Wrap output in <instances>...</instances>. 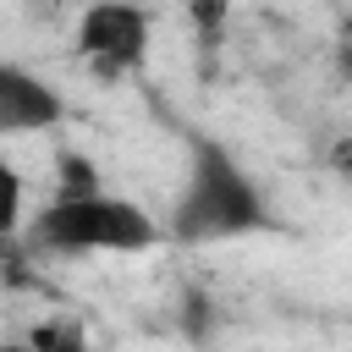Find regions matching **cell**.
<instances>
[{"mask_svg":"<svg viewBox=\"0 0 352 352\" xmlns=\"http://www.w3.org/2000/svg\"><path fill=\"white\" fill-rule=\"evenodd\" d=\"M336 72L352 77V33H341V44H336Z\"/></svg>","mask_w":352,"mask_h":352,"instance_id":"ba28073f","label":"cell"},{"mask_svg":"<svg viewBox=\"0 0 352 352\" xmlns=\"http://www.w3.org/2000/svg\"><path fill=\"white\" fill-rule=\"evenodd\" d=\"M55 170H60V176H55V198H88V192H104L94 160H82V154H60Z\"/></svg>","mask_w":352,"mask_h":352,"instance_id":"5b68a950","label":"cell"},{"mask_svg":"<svg viewBox=\"0 0 352 352\" xmlns=\"http://www.w3.org/2000/svg\"><path fill=\"white\" fill-rule=\"evenodd\" d=\"M0 187H6V214H0V226H6V236L16 242V231H22V176H16V165H0Z\"/></svg>","mask_w":352,"mask_h":352,"instance_id":"52a82bcc","label":"cell"},{"mask_svg":"<svg viewBox=\"0 0 352 352\" xmlns=\"http://www.w3.org/2000/svg\"><path fill=\"white\" fill-rule=\"evenodd\" d=\"M28 352H88V336L77 319H44L28 336Z\"/></svg>","mask_w":352,"mask_h":352,"instance_id":"8992f818","label":"cell"},{"mask_svg":"<svg viewBox=\"0 0 352 352\" xmlns=\"http://www.w3.org/2000/svg\"><path fill=\"white\" fill-rule=\"evenodd\" d=\"M148 44H154V16L143 6H88L77 16V55L104 77L138 72L148 60Z\"/></svg>","mask_w":352,"mask_h":352,"instance_id":"3957f363","label":"cell"},{"mask_svg":"<svg viewBox=\"0 0 352 352\" xmlns=\"http://www.w3.org/2000/svg\"><path fill=\"white\" fill-rule=\"evenodd\" d=\"M270 226H275V209L258 192V182L236 165V154L214 138H192V165L170 204V236L198 248V242L253 236Z\"/></svg>","mask_w":352,"mask_h":352,"instance_id":"6da1fadb","label":"cell"},{"mask_svg":"<svg viewBox=\"0 0 352 352\" xmlns=\"http://www.w3.org/2000/svg\"><path fill=\"white\" fill-rule=\"evenodd\" d=\"M66 116V99L55 82H44L38 72H28L22 60H0V132L22 138V132H44Z\"/></svg>","mask_w":352,"mask_h":352,"instance_id":"277c9868","label":"cell"},{"mask_svg":"<svg viewBox=\"0 0 352 352\" xmlns=\"http://www.w3.org/2000/svg\"><path fill=\"white\" fill-rule=\"evenodd\" d=\"M33 248L60 258H94V253H148L160 248V226L143 204L116 192L88 198H50L33 214Z\"/></svg>","mask_w":352,"mask_h":352,"instance_id":"7a4b0ae2","label":"cell"}]
</instances>
